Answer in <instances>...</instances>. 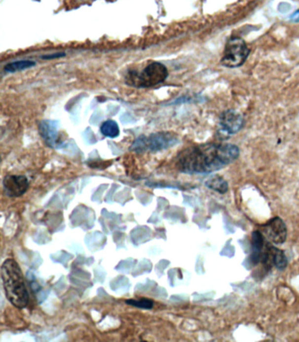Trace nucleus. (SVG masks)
Listing matches in <instances>:
<instances>
[{"label": "nucleus", "instance_id": "20e7f679", "mask_svg": "<svg viewBox=\"0 0 299 342\" xmlns=\"http://www.w3.org/2000/svg\"><path fill=\"white\" fill-rule=\"evenodd\" d=\"M169 76L168 69L164 64L153 62L139 73L134 72L128 79V84L137 87H152L165 81Z\"/></svg>", "mask_w": 299, "mask_h": 342}, {"label": "nucleus", "instance_id": "f03ea898", "mask_svg": "<svg viewBox=\"0 0 299 342\" xmlns=\"http://www.w3.org/2000/svg\"><path fill=\"white\" fill-rule=\"evenodd\" d=\"M1 277L4 293L9 302L19 309L27 306L29 302V296L22 271L15 259L4 260L1 267Z\"/></svg>", "mask_w": 299, "mask_h": 342}, {"label": "nucleus", "instance_id": "dca6fc26", "mask_svg": "<svg viewBox=\"0 0 299 342\" xmlns=\"http://www.w3.org/2000/svg\"><path fill=\"white\" fill-rule=\"evenodd\" d=\"M291 20H293L294 22H299V10L292 14Z\"/></svg>", "mask_w": 299, "mask_h": 342}, {"label": "nucleus", "instance_id": "9d476101", "mask_svg": "<svg viewBox=\"0 0 299 342\" xmlns=\"http://www.w3.org/2000/svg\"><path fill=\"white\" fill-rule=\"evenodd\" d=\"M205 186L213 191L220 194H224L228 191V183L225 179L220 175L212 176L205 181Z\"/></svg>", "mask_w": 299, "mask_h": 342}, {"label": "nucleus", "instance_id": "f257e3e1", "mask_svg": "<svg viewBox=\"0 0 299 342\" xmlns=\"http://www.w3.org/2000/svg\"><path fill=\"white\" fill-rule=\"evenodd\" d=\"M240 149L232 143H207L186 148L176 159V167L187 174H206L234 162Z\"/></svg>", "mask_w": 299, "mask_h": 342}, {"label": "nucleus", "instance_id": "6e6552de", "mask_svg": "<svg viewBox=\"0 0 299 342\" xmlns=\"http://www.w3.org/2000/svg\"><path fill=\"white\" fill-rule=\"evenodd\" d=\"M4 191L9 197H20L23 195L29 187L26 176L8 175L3 181Z\"/></svg>", "mask_w": 299, "mask_h": 342}, {"label": "nucleus", "instance_id": "2eb2a0df", "mask_svg": "<svg viewBox=\"0 0 299 342\" xmlns=\"http://www.w3.org/2000/svg\"><path fill=\"white\" fill-rule=\"evenodd\" d=\"M65 56L64 53H57V54H53V55H48V56H43L44 59H54V58H58L61 56Z\"/></svg>", "mask_w": 299, "mask_h": 342}, {"label": "nucleus", "instance_id": "ddd939ff", "mask_svg": "<svg viewBox=\"0 0 299 342\" xmlns=\"http://www.w3.org/2000/svg\"><path fill=\"white\" fill-rule=\"evenodd\" d=\"M288 259L284 255V252L281 249L275 247L274 250V266H276L277 269L284 270L287 267Z\"/></svg>", "mask_w": 299, "mask_h": 342}, {"label": "nucleus", "instance_id": "4468645a", "mask_svg": "<svg viewBox=\"0 0 299 342\" xmlns=\"http://www.w3.org/2000/svg\"><path fill=\"white\" fill-rule=\"evenodd\" d=\"M126 303L132 305V306L137 307L141 309L145 310H150L153 307V302L152 300L148 299H141L138 300L135 299H128L126 300Z\"/></svg>", "mask_w": 299, "mask_h": 342}, {"label": "nucleus", "instance_id": "7ed1b4c3", "mask_svg": "<svg viewBox=\"0 0 299 342\" xmlns=\"http://www.w3.org/2000/svg\"><path fill=\"white\" fill-rule=\"evenodd\" d=\"M177 143L178 137L172 132H158L140 136L132 144L131 150L135 152H155L173 147Z\"/></svg>", "mask_w": 299, "mask_h": 342}, {"label": "nucleus", "instance_id": "f8f14e48", "mask_svg": "<svg viewBox=\"0 0 299 342\" xmlns=\"http://www.w3.org/2000/svg\"><path fill=\"white\" fill-rule=\"evenodd\" d=\"M101 133L105 136L115 138L119 135V128L118 125L113 120H108L101 125L100 128Z\"/></svg>", "mask_w": 299, "mask_h": 342}, {"label": "nucleus", "instance_id": "1a4fd4ad", "mask_svg": "<svg viewBox=\"0 0 299 342\" xmlns=\"http://www.w3.org/2000/svg\"><path fill=\"white\" fill-rule=\"evenodd\" d=\"M39 133L44 141L49 145L53 146L57 140V125L52 121H43L39 126Z\"/></svg>", "mask_w": 299, "mask_h": 342}, {"label": "nucleus", "instance_id": "0eeeda50", "mask_svg": "<svg viewBox=\"0 0 299 342\" xmlns=\"http://www.w3.org/2000/svg\"><path fill=\"white\" fill-rule=\"evenodd\" d=\"M220 124L223 130L230 135H233L243 128L245 121L240 113L233 109H228L221 114Z\"/></svg>", "mask_w": 299, "mask_h": 342}, {"label": "nucleus", "instance_id": "9b49d317", "mask_svg": "<svg viewBox=\"0 0 299 342\" xmlns=\"http://www.w3.org/2000/svg\"><path fill=\"white\" fill-rule=\"evenodd\" d=\"M36 65V62L33 60H20V61H15V62L6 64L4 66V72L13 73V72H20V71L35 67Z\"/></svg>", "mask_w": 299, "mask_h": 342}, {"label": "nucleus", "instance_id": "423d86ee", "mask_svg": "<svg viewBox=\"0 0 299 342\" xmlns=\"http://www.w3.org/2000/svg\"><path fill=\"white\" fill-rule=\"evenodd\" d=\"M263 235L269 242L277 245L285 242L287 239V227L284 220L280 217H274L263 227Z\"/></svg>", "mask_w": 299, "mask_h": 342}, {"label": "nucleus", "instance_id": "39448f33", "mask_svg": "<svg viewBox=\"0 0 299 342\" xmlns=\"http://www.w3.org/2000/svg\"><path fill=\"white\" fill-rule=\"evenodd\" d=\"M250 54V48L243 39L231 37L225 44L221 63L227 68L240 67L244 64Z\"/></svg>", "mask_w": 299, "mask_h": 342}]
</instances>
